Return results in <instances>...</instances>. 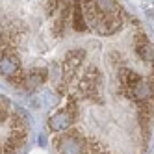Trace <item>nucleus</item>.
Here are the masks:
<instances>
[{
    "label": "nucleus",
    "mask_w": 154,
    "mask_h": 154,
    "mask_svg": "<svg viewBox=\"0 0 154 154\" xmlns=\"http://www.w3.org/2000/svg\"><path fill=\"white\" fill-rule=\"evenodd\" d=\"M28 137L26 119L0 97V154H19Z\"/></svg>",
    "instance_id": "1"
}]
</instances>
